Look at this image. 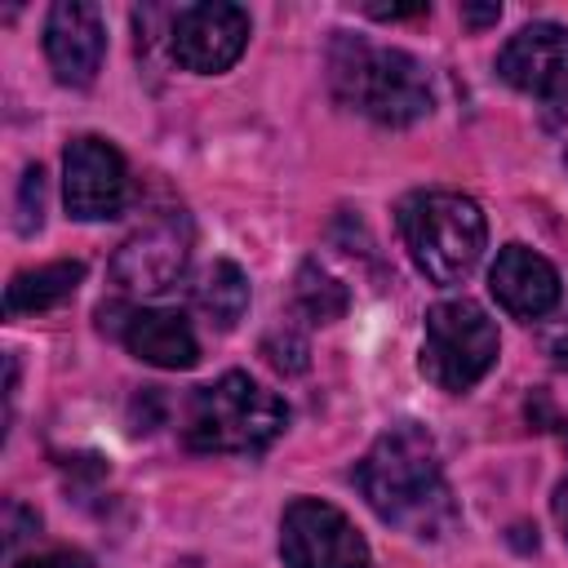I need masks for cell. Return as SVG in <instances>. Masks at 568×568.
Instances as JSON below:
<instances>
[{"instance_id":"6da1fadb","label":"cell","mask_w":568,"mask_h":568,"mask_svg":"<svg viewBox=\"0 0 568 568\" xmlns=\"http://www.w3.org/2000/svg\"><path fill=\"white\" fill-rule=\"evenodd\" d=\"M359 493L377 510V519L404 528L408 537L439 541L457 524V506L435 453V439L417 422H399L373 439L359 470Z\"/></svg>"},{"instance_id":"7a4b0ae2","label":"cell","mask_w":568,"mask_h":568,"mask_svg":"<svg viewBox=\"0 0 568 568\" xmlns=\"http://www.w3.org/2000/svg\"><path fill=\"white\" fill-rule=\"evenodd\" d=\"M328 80L346 106H355L359 115L390 124V129L417 124L435 106L430 75L413 53L355 40L346 31L328 49Z\"/></svg>"},{"instance_id":"3957f363","label":"cell","mask_w":568,"mask_h":568,"mask_svg":"<svg viewBox=\"0 0 568 568\" xmlns=\"http://www.w3.org/2000/svg\"><path fill=\"white\" fill-rule=\"evenodd\" d=\"M288 426V404L248 373H222L186 404V444L195 453H262Z\"/></svg>"},{"instance_id":"277c9868","label":"cell","mask_w":568,"mask_h":568,"mask_svg":"<svg viewBox=\"0 0 568 568\" xmlns=\"http://www.w3.org/2000/svg\"><path fill=\"white\" fill-rule=\"evenodd\" d=\"M399 231L408 257L430 284H462L488 240L479 204L462 191H422L399 204Z\"/></svg>"},{"instance_id":"5b68a950","label":"cell","mask_w":568,"mask_h":568,"mask_svg":"<svg viewBox=\"0 0 568 568\" xmlns=\"http://www.w3.org/2000/svg\"><path fill=\"white\" fill-rule=\"evenodd\" d=\"M497 324L488 311L470 297H453L430 306L426 315V337H422V373L448 395L470 390L493 364H497Z\"/></svg>"},{"instance_id":"8992f818","label":"cell","mask_w":568,"mask_h":568,"mask_svg":"<svg viewBox=\"0 0 568 568\" xmlns=\"http://www.w3.org/2000/svg\"><path fill=\"white\" fill-rule=\"evenodd\" d=\"M280 559L288 568H368V541L337 506L297 497L280 519Z\"/></svg>"},{"instance_id":"52a82bcc","label":"cell","mask_w":568,"mask_h":568,"mask_svg":"<svg viewBox=\"0 0 568 568\" xmlns=\"http://www.w3.org/2000/svg\"><path fill=\"white\" fill-rule=\"evenodd\" d=\"M191 262V222L186 213H160L138 226L111 257V280L124 293H164L186 275Z\"/></svg>"},{"instance_id":"ba28073f","label":"cell","mask_w":568,"mask_h":568,"mask_svg":"<svg viewBox=\"0 0 568 568\" xmlns=\"http://www.w3.org/2000/svg\"><path fill=\"white\" fill-rule=\"evenodd\" d=\"M124 195H129L124 155L106 138L84 133V138L67 142V155H62V200H67V213L75 222L115 217L124 209Z\"/></svg>"},{"instance_id":"9c48e42d","label":"cell","mask_w":568,"mask_h":568,"mask_svg":"<svg viewBox=\"0 0 568 568\" xmlns=\"http://www.w3.org/2000/svg\"><path fill=\"white\" fill-rule=\"evenodd\" d=\"M244 44H248V13L226 0L191 4L169 27V53L195 75H217L235 67Z\"/></svg>"},{"instance_id":"30bf717a","label":"cell","mask_w":568,"mask_h":568,"mask_svg":"<svg viewBox=\"0 0 568 568\" xmlns=\"http://www.w3.org/2000/svg\"><path fill=\"white\" fill-rule=\"evenodd\" d=\"M497 75L541 102L568 98V27L559 22H532L515 31L497 53Z\"/></svg>"},{"instance_id":"8fae6325","label":"cell","mask_w":568,"mask_h":568,"mask_svg":"<svg viewBox=\"0 0 568 568\" xmlns=\"http://www.w3.org/2000/svg\"><path fill=\"white\" fill-rule=\"evenodd\" d=\"M44 58L62 84L71 89L93 84L106 58V27H102L98 4L58 0L44 18Z\"/></svg>"},{"instance_id":"7c38bea8","label":"cell","mask_w":568,"mask_h":568,"mask_svg":"<svg viewBox=\"0 0 568 568\" xmlns=\"http://www.w3.org/2000/svg\"><path fill=\"white\" fill-rule=\"evenodd\" d=\"M488 288L515 320H541L559 306V271L528 244H506L497 253Z\"/></svg>"},{"instance_id":"4fadbf2b","label":"cell","mask_w":568,"mask_h":568,"mask_svg":"<svg viewBox=\"0 0 568 568\" xmlns=\"http://www.w3.org/2000/svg\"><path fill=\"white\" fill-rule=\"evenodd\" d=\"M120 337L124 346L151 364V368H191L200 359V342H195V328L186 315L178 311H124V324H120Z\"/></svg>"},{"instance_id":"5bb4252c","label":"cell","mask_w":568,"mask_h":568,"mask_svg":"<svg viewBox=\"0 0 568 568\" xmlns=\"http://www.w3.org/2000/svg\"><path fill=\"white\" fill-rule=\"evenodd\" d=\"M84 280V262H44L36 271H18L4 288V311L9 315H36L58 302H67Z\"/></svg>"},{"instance_id":"9a60e30c","label":"cell","mask_w":568,"mask_h":568,"mask_svg":"<svg viewBox=\"0 0 568 568\" xmlns=\"http://www.w3.org/2000/svg\"><path fill=\"white\" fill-rule=\"evenodd\" d=\"M195 311L213 324V328H235L248 311V280L235 262H213L204 266L200 284H195Z\"/></svg>"},{"instance_id":"2e32d148","label":"cell","mask_w":568,"mask_h":568,"mask_svg":"<svg viewBox=\"0 0 568 568\" xmlns=\"http://www.w3.org/2000/svg\"><path fill=\"white\" fill-rule=\"evenodd\" d=\"M293 297H297V311H302L311 324H333V320H342V315H346V302H351L346 288H342L320 262H302Z\"/></svg>"},{"instance_id":"e0dca14e","label":"cell","mask_w":568,"mask_h":568,"mask_svg":"<svg viewBox=\"0 0 568 568\" xmlns=\"http://www.w3.org/2000/svg\"><path fill=\"white\" fill-rule=\"evenodd\" d=\"M18 231L22 235H31L36 226H40V213H44V169L40 164H31L27 173H22V200H18Z\"/></svg>"},{"instance_id":"ac0fdd59","label":"cell","mask_w":568,"mask_h":568,"mask_svg":"<svg viewBox=\"0 0 568 568\" xmlns=\"http://www.w3.org/2000/svg\"><path fill=\"white\" fill-rule=\"evenodd\" d=\"M18 568H84V555H71V550H49V555H31V559H22Z\"/></svg>"},{"instance_id":"d6986e66","label":"cell","mask_w":568,"mask_h":568,"mask_svg":"<svg viewBox=\"0 0 568 568\" xmlns=\"http://www.w3.org/2000/svg\"><path fill=\"white\" fill-rule=\"evenodd\" d=\"M368 13L373 18H417V13H426V4H368Z\"/></svg>"},{"instance_id":"ffe728a7","label":"cell","mask_w":568,"mask_h":568,"mask_svg":"<svg viewBox=\"0 0 568 568\" xmlns=\"http://www.w3.org/2000/svg\"><path fill=\"white\" fill-rule=\"evenodd\" d=\"M501 18V9L497 4H484V9H462V22H470V27H484V22H497Z\"/></svg>"},{"instance_id":"44dd1931","label":"cell","mask_w":568,"mask_h":568,"mask_svg":"<svg viewBox=\"0 0 568 568\" xmlns=\"http://www.w3.org/2000/svg\"><path fill=\"white\" fill-rule=\"evenodd\" d=\"M555 524H559V532L568 537V479L555 488Z\"/></svg>"},{"instance_id":"7402d4cb","label":"cell","mask_w":568,"mask_h":568,"mask_svg":"<svg viewBox=\"0 0 568 568\" xmlns=\"http://www.w3.org/2000/svg\"><path fill=\"white\" fill-rule=\"evenodd\" d=\"M550 355H555L559 364H568V324H564V328L550 337Z\"/></svg>"},{"instance_id":"603a6c76","label":"cell","mask_w":568,"mask_h":568,"mask_svg":"<svg viewBox=\"0 0 568 568\" xmlns=\"http://www.w3.org/2000/svg\"><path fill=\"white\" fill-rule=\"evenodd\" d=\"M564 169H568V151H564Z\"/></svg>"}]
</instances>
